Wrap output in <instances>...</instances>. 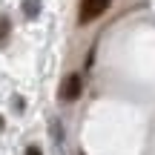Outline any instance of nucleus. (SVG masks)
<instances>
[{
	"mask_svg": "<svg viewBox=\"0 0 155 155\" xmlns=\"http://www.w3.org/2000/svg\"><path fill=\"white\" fill-rule=\"evenodd\" d=\"M9 35H12V20H9L6 15H0V46H6Z\"/></svg>",
	"mask_w": 155,
	"mask_h": 155,
	"instance_id": "nucleus-4",
	"label": "nucleus"
},
{
	"mask_svg": "<svg viewBox=\"0 0 155 155\" xmlns=\"http://www.w3.org/2000/svg\"><path fill=\"white\" fill-rule=\"evenodd\" d=\"M81 92H83V78L78 75V72H72V75H66V81L61 83V101H78L81 98Z\"/></svg>",
	"mask_w": 155,
	"mask_h": 155,
	"instance_id": "nucleus-2",
	"label": "nucleus"
},
{
	"mask_svg": "<svg viewBox=\"0 0 155 155\" xmlns=\"http://www.w3.org/2000/svg\"><path fill=\"white\" fill-rule=\"evenodd\" d=\"M23 15H26L29 20H35V17L40 15V0H23Z\"/></svg>",
	"mask_w": 155,
	"mask_h": 155,
	"instance_id": "nucleus-3",
	"label": "nucleus"
},
{
	"mask_svg": "<svg viewBox=\"0 0 155 155\" xmlns=\"http://www.w3.org/2000/svg\"><path fill=\"white\" fill-rule=\"evenodd\" d=\"M26 155H43V152H40V147H26Z\"/></svg>",
	"mask_w": 155,
	"mask_h": 155,
	"instance_id": "nucleus-5",
	"label": "nucleus"
},
{
	"mask_svg": "<svg viewBox=\"0 0 155 155\" xmlns=\"http://www.w3.org/2000/svg\"><path fill=\"white\" fill-rule=\"evenodd\" d=\"M112 6V0H81L78 6V23H92Z\"/></svg>",
	"mask_w": 155,
	"mask_h": 155,
	"instance_id": "nucleus-1",
	"label": "nucleus"
}]
</instances>
